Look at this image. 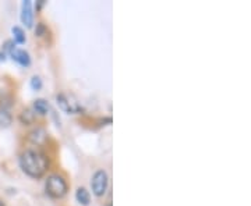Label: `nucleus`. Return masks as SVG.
I'll list each match as a JSON object with an SVG mask.
<instances>
[{"mask_svg": "<svg viewBox=\"0 0 251 206\" xmlns=\"http://www.w3.org/2000/svg\"><path fill=\"white\" fill-rule=\"evenodd\" d=\"M20 167L31 179H41L49 167V160L39 151L28 149L20 156Z\"/></svg>", "mask_w": 251, "mask_h": 206, "instance_id": "1", "label": "nucleus"}, {"mask_svg": "<svg viewBox=\"0 0 251 206\" xmlns=\"http://www.w3.org/2000/svg\"><path fill=\"white\" fill-rule=\"evenodd\" d=\"M45 191L50 198L62 199L63 197H66V194L69 191V185H67V181L64 180L63 176H60V174H52L46 180Z\"/></svg>", "mask_w": 251, "mask_h": 206, "instance_id": "2", "label": "nucleus"}, {"mask_svg": "<svg viewBox=\"0 0 251 206\" xmlns=\"http://www.w3.org/2000/svg\"><path fill=\"white\" fill-rule=\"evenodd\" d=\"M108 173L105 170L95 171V174L92 176V180H91V187H92L94 195H95V197H103L105 192L108 191Z\"/></svg>", "mask_w": 251, "mask_h": 206, "instance_id": "3", "label": "nucleus"}, {"mask_svg": "<svg viewBox=\"0 0 251 206\" xmlns=\"http://www.w3.org/2000/svg\"><path fill=\"white\" fill-rule=\"evenodd\" d=\"M56 100H57V105L60 106L62 110H64L66 113H77L80 112V106L77 102H74L72 99V96H67L64 93H59L56 96Z\"/></svg>", "mask_w": 251, "mask_h": 206, "instance_id": "4", "label": "nucleus"}, {"mask_svg": "<svg viewBox=\"0 0 251 206\" xmlns=\"http://www.w3.org/2000/svg\"><path fill=\"white\" fill-rule=\"evenodd\" d=\"M21 21L25 27L31 28L34 25V13H32V1L24 0L21 4Z\"/></svg>", "mask_w": 251, "mask_h": 206, "instance_id": "5", "label": "nucleus"}, {"mask_svg": "<svg viewBox=\"0 0 251 206\" xmlns=\"http://www.w3.org/2000/svg\"><path fill=\"white\" fill-rule=\"evenodd\" d=\"M9 56L20 66H23V67H28L29 64H31V56L28 53L27 50H24V49H17V47H14L11 52L9 53Z\"/></svg>", "mask_w": 251, "mask_h": 206, "instance_id": "6", "label": "nucleus"}, {"mask_svg": "<svg viewBox=\"0 0 251 206\" xmlns=\"http://www.w3.org/2000/svg\"><path fill=\"white\" fill-rule=\"evenodd\" d=\"M46 138H48V134L44 128H35L34 131L29 133V141L35 145H42L45 143Z\"/></svg>", "mask_w": 251, "mask_h": 206, "instance_id": "7", "label": "nucleus"}, {"mask_svg": "<svg viewBox=\"0 0 251 206\" xmlns=\"http://www.w3.org/2000/svg\"><path fill=\"white\" fill-rule=\"evenodd\" d=\"M50 110V106L48 103V100L39 98L34 100V113H38L39 116H46Z\"/></svg>", "mask_w": 251, "mask_h": 206, "instance_id": "8", "label": "nucleus"}, {"mask_svg": "<svg viewBox=\"0 0 251 206\" xmlns=\"http://www.w3.org/2000/svg\"><path fill=\"white\" fill-rule=\"evenodd\" d=\"M75 199H77V202H78L80 205L88 206L91 202L90 192L87 191V188L80 187V188L77 189V192H75Z\"/></svg>", "mask_w": 251, "mask_h": 206, "instance_id": "9", "label": "nucleus"}, {"mask_svg": "<svg viewBox=\"0 0 251 206\" xmlns=\"http://www.w3.org/2000/svg\"><path fill=\"white\" fill-rule=\"evenodd\" d=\"M13 123V117L10 114L7 110L0 109V130H6L9 128Z\"/></svg>", "mask_w": 251, "mask_h": 206, "instance_id": "10", "label": "nucleus"}, {"mask_svg": "<svg viewBox=\"0 0 251 206\" xmlns=\"http://www.w3.org/2000/svg\"><path fill=\"white\" fill-rule=\"evenodd\" d=\"M35 118H36V114L32 112V110H29V109L23 110V112H21V114H20V121H21L23 124H25V126L32 124V123L35 121Z\"/></svg>", "mask_w": 251, "mask_h": 206, "instance_id": "11", "label": "nucleus"}, {"mask_svg": "<svg viewBox=\"0 0 251 206\" xmlns=\"http://www.w3.org/2000/svg\"><path fill=\"white\" fill-rule=\"evenodd\" d=\"M11 32H13V41H14V44H18V45H23V44H25V41H27V38H25V34H24V29L20 27H13L11 28Z\"/></svg>", "mask_w": 251, "mask_h": 206, "instance_id": "12", "label": "nucleus"}, {"mask_svg": "<svg viewBox=\"0 0 251 206\" xmlns=\"http://www.w3.org/2000/svg\"><path fill=\"white\" fill-rule=\"evenodd\" d=\"M42 80H41V77L39 75H34L32 78H31V88L34 91H41L42 90Z\"/></svg>", "mask_w": 251, "mask_h": 206, "instance_id": "13", "label": "nucleus"}, {"mask_svg": "<svg viewBox=\"0 0 251 206\" xmlns=\"http://www.w3.org/2000/svg\"><path fill=\"white\" fill-rule=\"evenodd\" d=\"M46 32V27L44 23H39L38 25H36V29H35V34L38 36H44Z\"/></svg>", "mask_w": 251, "mask_h": 206, "instance_id": "14", "label": "nucleus"}, {"mask_svg": "<svg viewBox=\"0 0 251 206\" xmlns=\"http://www.w3.org/2000/svg\"><path fill=\"white\" fill-rule=\"evenodd\" d=\"M44 4H45V0H39V1H38V4H36V11H38V10H41V7H42Z\"/></svg>", "mask_w": 251, "mask_h": 206, "instance_id": "15", "label": "nucleus"}, {"mask_svg": "<svg viewBox=\"0 0 251 206\" xmlns=\"http://www.w3.org/2000/svg\"><path fill=\"white\" fill-rule=\"evenodd\" d=\"M0 62H6V53L0 52Z\"/></svg>", "mask_w": 251, "mask_h": 206, "instance_id": "16", "label": "nucleus"}, {"mask_svg": "<svg viewBox=\"0 0 251 206\" xmlns=\"http://www.w3.org/2000/svg\"><path fill=\"white\" fill-rule=\"evenodd\" d=\"M0 206H6V205H4V204H3V202L0 201Z\"/></svg>", "mask_w": 251, "mask_h": 206, "instance_id": "17", "label": "nucleus"}, {"mask_svg": "<svg viewBox=\"0 0 251 206\" xmlns=\"http://www.w3.org/2000/svg\"><path fill=\"white\" fill-rule=\"evenodd\" d=\"M108 206H112V205H108Z\"/></svg>", "mask_w": 251, "mask_h": 206, "instance_id": "18", "label": "nucleus"}]
</instances>
